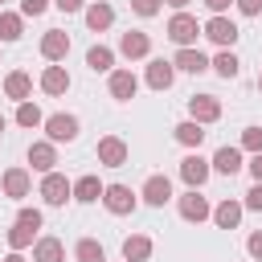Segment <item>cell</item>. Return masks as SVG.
<instances>
[{
  "label": "cell",
  "mask_w": 262,
  "mask_h": 262,
  "mask_svg": "<svg viewBox=\"0 0 262 262\" xmlns=\"http://www.w3.org/2000/svg\"><path fill=\"white\" fill-rule=\"evenodd\" d=\"M172 66H180V70H188V74H205V70H209V61H205V53H196V49H180Z\"/></svg>",
  "instance_id": "24"
},
{
  "label": "cell",
  "mask_w": 262,
  "mask_h": 262,
  "mask_svg": "<svg viewBox=\"0 0 262 262\" xmlns=\"http://www.w3.org/2000/svg\"><path fill=\"white\" fill-rule=\"evenodd\" d=\"M213 70H217L221 78H237V57H233L229 49H221V53H217V61H213Z\"/></svg>",
  "instance_id": "31"
},
{
  "label": "cell",
  "mask_w": 262,
  "mask_h": 262,
  "mask_svg": "<svg viewBox=\"0 0 262 262\" xmlns=\"http://www.w3.org/2000/svg\"><path fill=\"white\" fill-rule=\"evenodd\" d=\"M172 78H176V70H172V61H164V57H156V61L147 66V86H151V90H168V86H172Z\"/></svg>",
  "instance_id": "13"
},
{
  "label": "cell",
  "mask_w": 262,
  "mask_h": 262,
  "mask_svg": "<svg viewBox=\"0 0 262 262\" xmlns=\"http://www.w3.org/2000/svg\"><path fill=\"white\" fill-rule=\"evenodd\" d=\"M143 258H151V242H147L143 233L127 237V242H123V262H143Z\"/></svg>",
  "instance_id": "19"
},
{
  "label": "cell",
  "mask_w": 262,
  "mask_h": 262,
  "mask_svg": "<svg viewBox=\"0 0 262 262\" xmlns=\"http://www.w3.org/2000/svg\"><path fill=\"white\" fill-rule=\"evenodd\" d=\"M4 192L8 196H29V172L25 168H8L4 172Z\"/></svg>",
  "instance_id": "23"
},
{
  "label": "cell",
  "mask_w": 262,
  "mask_h": 262,
  "mask_svg": "<svg viewBox=\"0 0 262 262\" xmlns=\"http://www.w3.org/2000/svg\"><path fill=\"white\" fill-rule=\"evenodd\" d=\"M102 192H106V188L98 184V176H82V180L74 184V196H78V201H86V205H90V201H98Z\"/></svg>",
  "instance_id": "26"
},
{
  "label": "cell",
  "mask_w": 262,
  "mask_h": 262,
  "mask_svg": "<svg viewBox=\"0 0 262 262\" xmlns=\"http://www.w3.org/2000/svg\"><path fill=\"white\" fill-rule=\"evenodd\" d=\"M102 201H106V209H111V213H119V217L135 209V196H131V188H127V184H106Z\"/></svg>",
  "instance_id": "7"
},
{
  "label": "cell",
  "mask_w": 262,
  "mask_h": 262,
  "mask_svg": "<svg viewBox=\"0 0 262 262\" xmlns=\"http://www.w3.org/2000/svg\"><path fill=\"white\" fill-rule=\"evenodd\" d=\"M201 33H205V37H209V41H217V45H221V49H225V45H233V41H237V25H233V20H225V16H213V20H209V25H205V29H201Z\"/></svg>",
  "instance_id": "6"
},
{
  "label": "cell",
  "mask_w": 262,
  "mask_h": 262,
  "mask_svg": "<svg viewBox=\"0 0 262 262\" xmlns=\"http://www.w3.org/2000/svg\"><path fill=\"white\" fill-rule=\"evenodd\" d=\"M53 4H57L61 12H78V8H82V0H53Z\"/></svg>",
  "instance_id": "41"
},
{
  "label": "cell",
  "mask_w": 262,
  "mask_h": 262,
  "mask_svg": "<svg viewBox=\"0 0 262 262\" xmlns=\"http://www.w3.org/2000/svg\"><path fill=\"white\" fill-rule=\"evenodd\" d=\"M168 4H172V8H184V4H192V0H168Z\"/></svg>",
  "instance_id": "43"
},
{
  "label": "cell",
  "mask_w": 262,
  "mask_h": 262,
  "mask_svg": "<svg viewBox=\"0 0 262 262\" xmlns=\"http://www.w3.org/2000/svg\"><path fill=\"white\" fill-rule=\"evenodd\" d=\"M45 131H49L53 143H70V139H78V119L74 115H49L45 119Z\"/></svg>",
  "instance_id": "2"
},
{
  "label": "cell",
  "mask_w": 262,
  "mask_h": 262,
  "mask_svg": "<svg viewBox=\"0 0 262 262\" xmlns=\"http://www.w3.org/2000/svg\"><path fill=\"white\" fill-rule=\"evenodd\" d=\"M143 201H147V205H168V201H172V180H168V176H147Z\"/></svg>",
  "instance_id": "12"
},
{
  "label": "cell",
  "mask_w": 262,
  "mask_h": 262,
  "mask_svg": "<svg viewBox=\"0 0 262 262\" xmlns=\"http://www.w3.org/2000/svg\"><path fill=\"white\" fill-rule=\"evenodd\" d=\"M20 37V16L16 12H0V41H16Z\"/></svg>",
  "instance_id": "30"
},
{
  "label": "cell",
  "mask_w": 262,
  "mask_h": 262,
  "mask_svg": "<svg viewBox=\"0 0 262 262\" xmlns=\"http://www.w3.org/2000/svg\"><path fill=\"white\" fill-rule=\"evenodd\" d=\"M196 33H201V25H196V20L188 16V12H176V16L168 20V37H172V41H176L180 49H188V45L196 41Z\"/></svg>",
  "instance_id": "1"
},
{
  "label": "cell",
  "mask_w": 262,
  "mask_h": 262,
  "mask_svg": "<svg viewBox=\"0 0 262 262\" xmlns=\"http://www.w3.org/2000/svg\"><path fill=\"white\" fill-rule=\"evenodd\" d=\"M213 168H217L221 176H233V172H242V151H237V147H221V151L213 156Z\"/></svg>",
  "instance_id": "17"
},
{
  "label": "cell",
  "mask_w": 262,
  "mask_h": 262,
  "mask_svg": "<svg viewBox=\"0 0 262 262\" xmlns=\"http://www.w3.org/2000/svg\"><path fill=\"white\" fill-rule=\"evenodd\" d=\"M4 262H25V258H20V254H8V258H4Z\"/></svg>",
  "instance_id": "44"
},
{
  "label": "cell",
  "mask_w": 262,
  "mask_h": 262,
  "mask_svg": "<svg viewBox=\"0 0 262 262\" xmlns=\"http://www.w3.org/2000/svg\"><path fill=\"white\" fill-rule=\"evenodd\" d=\"M0 131H4V115H0Z\"/></svg>",
  "instance_id": "45"
},
{
  "label": "cell",
  "mask_w": 262,
  "mask_h": 262,
  "mask_svg": "<svg viewBox=\"0 0 262 262\" xmlns=\"http://www.w3.org/2000/svg\"><path fill=\"white\" fill-rule=\"evenodd\" d=\"M242 147L258 156V151H262V127H246V135H242Z\"/></svg>",
  "instance_id": "33"
},
{
  "label": "cell",
  "mask_w": 262,
  "mask_h": 262,
  "mask_svg": "<svg viewBox=\"0 0 262 262\" xmlns=\"http://www.w3.org/2000/svg\"><path fill=\"white\" fill-rule=\"evenodd\" d=\"M45 8H49V0H20V12L25 16H41Z\"/></svg>",
  "instance_id": "35"
},
{
  "label": "cell",
  "mask_w": 262,
  "mask_h": 262,
  "mask_svg": "<svg viewBox=\"0 0 262 262\" xmlns=\"http://www.w3.org/2000/svg\"><path fill=\"white\" fill-rule=\"evenodd\" d=\"M33 233H37V229H29V225L16 221V225L8 229V246H12V250H25V246H33Z\"/></svg>",
  "instance_id": "29"
},
{
  "label": "cell",
  "mask_w": 262,
  "mask_h": 262,
  "mask_svg": "<svg viewBox=\"0 0 262 262\" xmlns=\"http://www.w3.org/2000/svg\"><path fill=\"white\" fill-rule=\"evenodd\" d=\"M41 53H45L49 61H61V57L70 53V37H66L61 29H49V33L41 37Z\"/></svg>",
  "instance_id": "10"
},
{
  "label": "cell",
  "mask_w": 262,
  "mask_h": 262,
  "mask_svg": "<svg viewBox=\"0 0 262 262\" xmlns=\"http://www.w3.org/2000/svg\"><path fill=\"white\" fill-rule=\"evenodd\" d=\"M29 90H33V82H29V74H25V70L8 74V82H4V94H8V98L25 102V98H29Z\"/></svg>",
  "instance_id": "22"
},
{
  "label": "cell",
  "mask_w": 262,
  "mask_h": 262,
  "mask_svg": "<svg viewBox=\"0 0 262 262\" xmlns=\"http://www.w3.org/2000/svg\"><path fill=\"white\" fill-rule=\"evenodd\" d=\"M74 254H78V262H106V254H102V246H98L94 237H82Z\"/></svg>",
  "instance_id": "28"
},
{
  "label": "cell",
  "mask_w": 262,
  "mask_h": 262,
  "mask_svg": "<svg viewBox=\"0 0 262 262\" xmlns=\"http://www.w3.org/2000/svg\"><path fill=\"white\" fill-rule=\"evenodd\" d=\"M213 221H217L221 229H237V221H242V205H237V201H221V205L213 209Z\"/></svg>",
  "instance_id": "18"
},
{
  "label": "cell",
  "mask_w": 262,
  "mask_h": 262,
  "mask_svg": "<svg viewBox=\"0 0 262 262\" xmlns=\"http://www.w3.org/2000/svg\"><path fill=\"white\" fill-rule=\"evenodd\" d=\"M246 209H258V213H262V184H254V188L246 192Z\"/></svg>",
  "instance_id": "37"
},
{
  "label": "cell",
  "mask_w": 262,
  "mask_h": 262,
  "mask_svg": "<svg viewBox=\"0 0 262 262\" xmlns=\"http://www.w3.org/2000/svg\"><path fill=\"white\" fill-rule=\"evenodd\" d=\"M41 90H45V94H66V90H70V74H66L61 66H49V70L41 74Z\"/></svg>",
  "instance_id": "15"
},
{
  "label": "cell",
  "mask_w": 262,
  "mask_h": 262,
  "mask_svg": "<svg viewBox=\"0 0 262 262\" xmlns=\"http://www.w3.org/2000/svg\"><path fill=\"white\" fill-rule=\"evenodd\" d=\"M237 8H242V12H246V16H254V12H258V8H262V0H237Z\"/></svg>",
  "instance_id": "39"
},
{
  "label": "cell",
  "mask_w": 262,
  "mask_h": 262,
  "mask_svg": "<svg viewBox=\"0 0 262 262\" xmlns=\"http://www.w3.org/2000/svg\"><path fill=\"white\" fill-rule=\"evenodd\" d=\"M176 139H180L184 147H201L205 131H201V123H192V119H188V123H180V127H176Z\"/></svg>",
  "instance_id": "27"
},
{
  "label": "cell",
  "mask_w": 262,
  "mask_h": 262,
  "mask_svg": "<svg viewBox=\"0 0 262 262\" xmlns=\"http://www.w3.org/2000/svg\"><path fill=\"white\" fill-rule=\"evenodd\" d=\"M61 258H66V250H61L57 237H41L33 246V262H61Z\"/></svg>",
  "instance_id": "20"
},
{
  "label": "cell",
  "mask_w": 262,
  "mask_h": 262,
  "mask_svg": "<svg viewBox=\"0 0 262 262\" xmlns=\"http://www.w3.org/2000/svg\"><path fill=\"white\" fill-rule=\"evenodd\" d=\"M180 217H184V221H205V217H209V201H205L196 188H188V192L180 196Z\"/></svg>",
  "instance_id": "9"
},
{
  "label": "cell",
  "mask_w": 262,
  "mask_h": 262,
  "mask_svg": "<svg viewBox=\"0 0 262 262\" xmlns=\"http://www.w3.org/2000/svg\"><path fill=\"white\" fill-rule=\"evenodd\" d=\"M29 164H33L37 172H53V164H57L53 143H33V147H29Z\"/></svg>",
  "instance_id": "16"
},
{
  "label": "cell",
  "mask_w": 262,
  "mask_h": 262,
  "mask_svg": "<svg viewBox=\"0 0 262 262\" xmlns=\"http://www.w3.org/2000/svg\"><path fill=\"white\" fill-rule=\"evenodd\" d=\"M258 90H262V74H258Z\"/></svg>",
  "instance_id": "46"
},
{
  "label": "cell",
  "mask_w": 262,
  "mask_h": 262,
  "mask_svg": "<svg viewBox=\"0 0 262 262\" xmlns=\"http://www.w3.org/2000/svg\"><path fill=\"white\" fill-rule=\"evenodd\" d=\"M86 66H90L94 74H102V70H111V66H115V53H111L106 45H90V53H86Z\"/></svg>",
  "instance_id": "25"
},
{
  "label": "cell",
  "mask_w": 262,
  "mask_h": 262,
  "mask_svg": "<svg viewBox=\"0 0 262 262\" xmlns=\"http://www.w3.org/2000/svg\"><path fill=\"white\" fill-rule=\"evenodd\" d=\"M135 86H139V82H135V74H131V70H115V74H111V94H115L119 102L135 98Z\"/></svg>",
  "instance_id": "14"
},
{
  "label": "cell",
  "mask_w": 262,
  "mask_h": 262,
  "mask_svg": "<svg viewBox=\"0 0 262 262\" xmlns=\"http://www.w3.org/2000/svg\"><path fill=\"white\" fill-rule=\"evenodd\" d=\"M98 164H106V168H123V164H127V143L115 139V135L98 139Z\"/></svg>",
  "instance_id": "5"
},
{
  "label": "cell",
  "mask_w": 262,
  "mask_h": 262,
  "mask_svg": "<svg viewBox=\"0 0 262 262\" xmlns=\"http://www.w3.org/2000/svg\"><path fill=\"white\" fill-rule=\"evenodd\" d=\"M131 8H135L139 16H156V12H160V0H131Z\"/></svg>",
  "instance_id": "36"
},
{
  "label": "cell",
  "mask_w": 262,
  "mask_h": 262,
  "mask_svg": "<svg viewBox=\"0 0 262 262\" xmlns=\"http://www.w3.org/2000/svg\"><path fill=\"white\" fill-rule=\"evenodd\" d=\"M180 176H184L188 188H201V184L209 180V164H205L201 156H184V160H180Z\"/></svg>",
  "instance_id": "8"
},
{
  "label": "cell",
  "mask_w": 262,
  "mask_h": 262,
  "mask_svg": "<svg viewBox=\"0 0 262 262\" xmlns=\"http://www.w3.org/2000/svg\"><path fill=\"white\" fill-rule=\"evenodd\" d=\"M250 172H254V180H258V184H262V151H258V156H254V160H250Z\"/></svg>",
  "instance_id": "40"
},
{
  "label": "cell",
  "mask_w": 262,
  "mask_h": 262,
  "mask_svg": "<svg viewBox=\"0 0 262 262\" xmlns=\"http://www.w3.org/2000/svg\"><path fill=\"white\" fill-rule=\"evenodd\" d=\"M0 4H4V0H0Z\"/></svg>",
  "instance_id": "47"
},
{
  "label": "cell",
  "mask_w": 262,
  "mask_h": 262,
  "mask_svg": "<svg viewBox=\"0 0 262 262\" xmlns=\"http://www.w3.org/2000/svg\"><path fill=\"white\" fill-rule=\"evenodd\" d=\"M16 221H20V225H29V229H41V213H37V209H20V213H16Z\"/></svg>",
  "instance_id": "34"
},
{
  "label": "cell",
  "mask_w": 262,
  "mask_h": 262,
  "mask_svg": "<svg viewBox=\"0 0 262 262\" xmlns=\"http://www.w3.org/2000/svg\"><path fill=\"white\" fill-rule=\"evenodd\" d=\"M246 250H250V254H254V258L262 262V233H250V242H246Z\"/></svg>",
  "instance_id": "38"
},
{
  "label": "cell",
  "mask_w": 262,
  "mask_h": 262,
  "mask_svg": "<svg viewBox=\"0 0 262 262\" xmlns=\"http://www.w3.org/2000/svg\"><path fill=\"white\" fill-rule=\"evenodd\" d=\"M188 111H192V123H213L221 119V102L213 94H192L188 98Z\"/></svg>",
  "instance_id": "4"
},
{
  "label": "cell",
  "mask_w": 262,
  "mask_h": 262,
  "mask_svg": "<svg viewBox=\"0 0 262 262\" xmlns=\"http://www.w3.org/2000/svg\"><path fill=\"white\" fill-rule=\"evenodd\" d=\"M16 123H20V127H37V123H41V111H37L33 102H20V106H16Z\"/></svg>",
  "instance_id": "32"
},
{
  "label": "cell",
  "mask_w": 262,
  "mask_h": 262,
  "mask_svg": "<svg viewBox=\"0 0 262 262\" xmlns=\"http://www.w3.org/2000/svg\"><path fill=\"white\" fill-rule=\"evenodd\" d=\"M147 49H151V41H147V33H139V29H131V33L119 37V53H123V57H147Z\"/></svg>",
  "instance_id": "11"
},
{
  "label": "cell",
  "mask_w": 262,
  "mask_h": 262,
  "mask_svg": "<svg viewBox=\"0 0 262 262\" xmlns=\"http://www.w3.org/2000/svg\"><path fill=\"white\" fill-rule=\"evenodd\" d=\"M41 196H45L49 205H66V196H74V184H70L66 176H57V172H45V180H41Z\"/></svg>",
  "instance_id": "3"
},
{
  "label": "cell",
  "mask_w": 262,
  "mask_h": 262,
  "mask_svg": "<svg viewBox=\"0 0 262 262\" xmlns=\"http://www.w3.org/2000/svg\"><path fill=\"white\" fill-rule=\"evenodd\" d=\"M111 20H115V12H111V4H102V0H98V4H90V8H86V25H90L94 33H102V29H111Z\"/></svg>",
  "instance_id": "21"
},
{
  "label": "cell",
  "mask_w": 262,
  "mask_h": 262,
  "mask_svg": "<svg viewBox=\"0 0 262 262\" xmlns=\"http://www.w3.org/2000/svg\"><path fill=\"white\" fill-rule=\"evenodd\" d=\"M205 4H209V8H213V12H217V16H221V12H225V8H229V0H205Z\"/></svg>",
  "instance_id": "42"
}]
</instances>
